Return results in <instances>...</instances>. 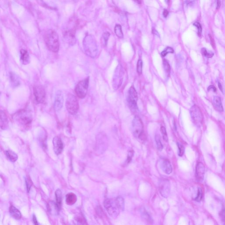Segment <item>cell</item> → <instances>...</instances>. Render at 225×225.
Wrapping results in <instances>:
<instances>
[{"mask_svg": "<svg viewBox=\"0 0 225 225\" xmlns=\"http://www.w3.org/2000/svg\"><path fill=\"white\" fill-rule=\"evenodd\" d=\"M83 44L85 54L91 58H96L98 55V48L94 37L92 35H87L84 39Z\"/></svg>", "mask_w": 225, "mask_h": 225, "instance_id": "obj_1", "label": "cell"}, {"mask_svg": "<svg viewBox=\"0 0 225 225\" xmlns=\"http://www.w3.org/2000/svg\"><path fill=\"white\" fill-rule=\"evenodd\" d=\"M13 119L19 125L28 127L32 122V114L28 110L23 109L14 114Z\"/></svg>", "mask_w": 225, "mask_h": 225, "instance_id": "obj_2", "label": "cell"}, {"mask_svg": "<svg viewBox=\"0 0 225 225\" xmlns=\"http://www.w3.org/2000/svg\"><path fill=\"white\" fill-rule=\"evenodd\" d=\"M46 45L49 50L54 52H57L60 48L59 36L54 30L48 31L45 36Z\"/></svg>", "mask_w": 225, "mask_h": 225, "instance_id": "obj_3", "label": "cell"}, {"mask_svg": "<svg viewBox=\"0 0 225 225\" xmlns=\"http://www.w3.org/2000/svg\"><path fill=\"white\" fill-rule=\"evenodd\" d=\"M132 129L133 135L136 139L143 140H145L143 125L141 118L135 116L132 123Z\"/></svg>", "mask_w": 225, "mask_h": 225, "instance_id": "obj_4", "label": "cell"}, {"mask_svg": "<svg viewBox=\"0 0 225 225\" xmlns=\"http://www.w3.org/2000/svg\"><path fill=\"white\" fill-rule=\"evenodd\" d=\"M104 206L110 216L114 218L117 217L121 210L115 199L107 198L104 202Z\"/></svg>", "mask_w": 225, "mask_h": 225, "instance_id": "obj_5", "label": "cell"}, {"mask_svg": "<svg viewBox=\"0 0 225 225\" xmlns=\"http://www.w3.org/2000/svg\"><path fill=\"white\" fill-rule=\"evenodd\" d=\"M66 106L69 113L71 115L77 114L79 108V102L77 97L72 94H69L66 99Z\"/></svg>", "mask_w": 225, "mask_h": 225, "instance_id": "obj_6", "label": "cell"}, {"mask_svg": "<svg viewBox=\"0 0 225 225\" xmlns=\"http://www.w3.org/2000/svg\"><path fill=\"white\" fill-rule=\"evenodd\" d=\"M89 77L80 81L75 87V92L80 99L85 98L87 93L89 85Z\"/></svg>", "mask_w": 225, "mask_h": 225, "instance_id": "obj_7", "label": "cell"}, {"mask_svg": "<svg viewBox=\"0 0 225 225\" xmlns=\"http://www.w3.org/2000/svg\"><path fill=\"white\" fill-rule=\"evenodd\" d=\"M123 68L121 65H118L114 71L112 79V87L114 90H118L121 87L123 79Z\"/></svg>", "mask_w": 225, "mask_h": 225, "instance_id": "obj_8", "label": "cell"}, {"mask_svg": "<svg viewBox=\"0 0 225 225\" xmlns=\"http://www.w3.org/2000/svg\"><path fill=\"white\" fill-rule=\"evenodd\" d=\"M190 114L194 124L197 126H201L203 123V116L199 106L196 105L192 106L190 109Z\"/></svg>", "mask_w": 225, "mask_h": 225, "instance_id": "obj_9", "label": "cell"}, {"mask_svg": "<svg viewBox=\"0 0 225 225\" xmlns=\"http://www.w3.org/2000/svg\"><path fill=\"white\" fill-rule=\"evenodd\" d=\"M138 100V94L133 86H131L128 91L127 101L130 109L132 111H136L137 109V102Z\"/></svg>", "mask_w": 225, "mask_h": 225, "instance_id": "obj_10", "label": "cell"}, {"mask_svg": "<svg viewBox=\"0 0 225 225\" xmlns=\"http://www.w3.org/2000/svg\"><path fill=\"white\" fill-rule=\"evenodd\" d=\"M34 94L36 101L43 103L45 100L46 92L44 88L41 85H36L34 88Z\"/></svg>", "mask_w": 225, "mask_h": 225, "instance_id": "obj_11", "label": "cell"}, {"mask_svg": "<svg viewBox=\"0 0 225 225\" xmlns=\"http://www.w3.org/2000/svg\"><path fill=\"white\" fill-rule=\"evenodd\" d=\"M160 192L162 197H168L170 193V185L168 180H162L160 182Z\"/></svg>", "mask_w": 225, "mask_h": 225, "instance_id": "obj_12", "label": "cell"}, {"mask_svg": "<svg viewBox=\"0 0 225 225\" xmlns=\"http://www.w3.org/2000/svg\"><path fill=\"white\" fill-rule=\"evenodd\" d=\"M64 97L61 91L58 90L56 92L54 101V109L56 111H59L63 106Z\"/></svg>", "mask_w": 225, "mask_h": 225, "instance_id": "obj_13", "label": "cell"}, {"mask_svg": "<svg viewBox=\"0 0 225 225\" xmlns=\"http://www.w3.org/2000/svg\"><path fill=\"white\" fill-rule=\"evenodd\" d=\"M205 173V167L204 165L202 162H199L197 164L196 168V180L197 182H203L204 179V175Z\"/></svg>", "mask_w": 225, "mask_h": 225, "instance_id": "obj_14", "label": "cell"}, {"mask_svg": "<svg viewBox=\"0 0 225 225\" xmlns=\"http://www.w3.org/2000/svg\"><path fill=\"white\" fill-rule=\"evenodd\" d=\"M54 152L57 155L61 153L63 149V144L61 139L59 137H55L53 140Z\"/></svg>", "mask_w": 225, "mask_h": 225, "instance_id": "obj_15", "label": "cell"}, {"mask_svg": "<svg viewBox=\"0 0 225 225\" xmlns=\"http://www.w3.org/2000/svg\"><path fill=\"white\" fill-rule=\"evenodd\" d=\"M8 121L7 116L4 111L0 110V128L3 130L7 129Z\"/></svg>", "mask_w": 225, "mask_h": 225, "instance_id": "obj_16", "label": "cell"}, {"mask_svg": "<svg viewBox=\"0 0 225 225\" xmlns=\"http://www.w3.org/2000/svg\"><path fill=\"white\" fill-rule=\"evenodd\" d=\"M47 207L48 212L51 215H56L59 214L60 208L56 203L52 201L49 202L48 204Z\"/></svg>", "mask_w": 225, "mask_h": 225, "instance_id": "obj_17", "label": "cell"}, {"mask_svg": "<svg viewBox=\"0 0 225 225\" xmlns=\"http://www.w3.org/2000/svg\"><path fill=\"white\" fill-rule=\"evenodd\" d=\"M9 79L11 86L14 88L17 87L20 84V80L19 76L14 72H11L9 73Z\"/></svg>", "mask_w": 225, "mask_h": 225, "instance_id": "obj_18", "label": "cell"}, {"mask_svg": "<svg viewBox=\"0 0 225 225\" xmlns=\"http://www.w3.org/2000/svg\"><path fill=\"white\" fill-rule=\"evenodd\" d=\"M161 167L162 169L166 174H169L172 172V166L168 160L166 159L163 160L161 162Z\"/></svg>", "mask_w": 225, "mask_h": 225, "instance_id": "obj_19", "label": "cell"}, {"mask_svg": "<svg viewBox=\"0 0 225 225\" xmlns=\"http://www.w3.org/2000/svg\"><path fill=\"white\" fill-rule=\"evenodd\" d=\"M21 61L23 64L26 65L30 63V57L26 50L22 49L20 51Z\"/></svg>", "mask_w": 225, "mask_h": 225, "instance_id": "obj_20", "label": "cell"}, {"mask_svg": "<svg viewBox=\"0 0 225 225\" xmlns=\"http://www.w3.org/2000/svg\"><path fill=\"white\" fill-rule=\"evenodd\" d=\"M10 214L13 218L19 220L21 218V213L20 211L13 206H11L9 209Z\"/></svg>", "mask_w": 225, "mask_h": 225, "instance_id": "obj_21", "label": "cell"}, {"mask_svg": "<svg viewBox=\"0 0 225 225\" xmlns=\"http://www.w3.org/2000/svg\"><path fill=\"white\" fill-rule=\"evenodd\" d=\"M64 38L66 42L71 45H73L76 43L75 36L73 32L69 31L65 34Z\"/></svg>", "mask_w": 225, "mask_h": 225, "instance_id": "obj_22", "label": "cell"}, {"mask_svg": "<svg viewBox=\"0 0 225 225\" xmlns=\"http://www.w3.org/2000/svg\"><path fill=\"white\" fill-rule=\"evenodd\" d=\"M213 105L214 108L216 110L220 112H223V106H222V102H221V99L219 96H214V100H213Z\"/></svg>", "mask_w": 225, "mask_h": 225, "instance_id": "obj_23", "label": "cell"}, {"mask_svg": "<svg viewBox=\"0 0 225 225\" xmlns=\"http://www.w3.org/2000/svg\"><path fill=\"white\" fill-rule=\"evenodd\" d=\"M77 196L72 193H68L66 195V203L68 205H72L77 202Z\"/></svg>", "mask_w": 225, "mask_h": 225, "instance_id": "obj_24", "label": "cell"}, {"mask_svg": "<svg viewBox=\"0 0 225 225\" xmlns=\"http://www.w3.org/2000/svg\"><path fill=\"white\" fill-rule=\"evenodd\" d=\"M6 154L8 158L12 162H16L18 159V157L17 154L11 150H7L6 151Z\"/></svg>", "mask_w": 225, "mask_h": 225, "instance_id": "obj_25", "label": "cell"}, {"mask_svg": "<svg viewBox=\"0 0 225 225\" xmlns=\"http://www.w3.org/2000/svg\"><path fill=\"white\" fill-rule=\"evenodd\" d=\"M141 215H142V218L145 221H146L147 223H152L153 220L151 218V216L149 214L148 212L145 209L143 208L141 210Z\"/></svg>", "mask_w": 225, "mask_h": 225, "instance_id": "obj_26", "label": "cell"}, {"mask_svg": "<svg viewBox=\"0 0 225 225\" xmlns=\"http://www.w3.org/2000/svg\"><path fill=\"white\" fill-rule=\"evenodd\" d=\"M55 194H56V204L60 209L62 202V194L60 190L57 189L56 191Z\"/></svg>", "mask_w": 225, "mask_h": 225, "instance_id": "obj_27", "label": "cell"}, {"mask_svg": "<svg viewBox=\"0 0 225 225\" xmlns=\"http://www.w3.org/2000/svg\"><path fill=\"white\" fill-rule=\"evenodd\" d=\"M114 31L116 35L120 39L123 38V34L122 30V26L120 25L117 24L115 26Z\"/></svg>", "mask_w": 225, "mask_h": 225, "instance_id": "obj_28", "label": "cell"}, {"mask_svg": "<svg viewBox=\"0 0 225 225\" xmlns=\"http://www.w3.org/2000/svg\"><path fill=\"white\" fill-rule=\"evenodd\" d=\"M110 34L109 32H105L103 34L102 36L101 39V43L103 47H106L107 45L108 40L109 39Z\"/></svg>", "mask_w": 225, "mask_h": 225, "instance_id": "obj_29", "label": "cell"}, {"mask_svg": "<svg viewBox=\"0 0 225 225\" xmlns=\"http://www.w3.org/2000/svg\"><path fill=\"white\" fill-rule=\"evenodd\" d=\"M155 142L157 144V148L158 150L160 151H162L163 149V146L161 142V137L160 135H156L155 137Z\"/></svg>", "mask_w": 225, "mask_h": 225, "instance_id": "obj_30", "label": "cell"}, {"mask_svg": "<svg viewBox=\"0 0 225 225\" xmlns=\"http://www.w3.org/2000/svg\"><path fill=\"white\" fill-rule=\"evenodd\" d=\"M116 201L121 211H124L125 208V202L122 197H118L116 198Z\"/></svg>", "mask_w": 225, "mask_h": 225, "instance_id": "obj_31", "label": "cell"}, {"mask_svg": "<svg viewBox=\"0 0 225 225\" xmlns=\"http://www.w3.org/2000/svg\"><path fill=\"white\" fill-rule=\"evenodd\" d=\"M202 53L203 56L208 58H211L214 56V53L213 52L208 51L205 48H202Z\"/></svg>", "mask_w": 225, "mask_h": 225, "instance_id": "obj_32", "label": "cell"}, {"mask_svg": "<svg viewBox=\"0 0 225 225\" xmlns=\"http://www.w3.org/2000/svg\"><path fill=\"white\" fill-rule=\"evenodd\" d=\"M174 52V50L173 48H171V47L166 48V49H165L161 53V55L163 56V57H165L167 55L168 53H173Z\"/></svg>", "mask_w": 225, "mask_h": 225, "instance_id": "obj_33", "label": "cell"}, {"mask_svg": "<svg viewBox=\"0 0 225 225\" xmlns=\"http://www.w3.org/2000/svg\"><path fill=\"white\" fill-rule=\"evenodd\" d=\"M161 131L163 135V138L165 142H168V137L167 133L166 130L163 126L161 127Z\"/></svg>", "mask_w": 225, "mask_h": 225, "instance_id": "obj_34", "label": "cell"}, {"mask_svg": "<svg viewBox=\"0 0 225 225\" xmlns=\"http://www.w3.org/2000/svg\"><path fill=\"white\" fill-rule=\"evenodd\" d=\"M163 63V66L165 71L168 74L170 72V66L168 61L167 60H164Z\"/></svg>", "mask_w": 225, "mask_h": 225, "instance_id": "obj_35", "label": "cell"}, {"mask_svg": "<svg viewBox=\"0 0 225 225\" xmlns=\"http://www.w3.org/2000/svg\"><path fill=\"white\" fill-rule=\"evenodd\" d=\"M178 149H179V155L180 157H182L183 155L185 152V148L180 143H177Z\"/></svg>", "mask_w": 225, "mask_h": 225, "instance_id": "obj_36", "label": "cell"}, {"mask_svg": "<svg viewBox=\"0 0 225 225\" xmlns=\"http://www.w3.org/2000/svg\"><path fill=\"white\" fill-rule=\"evenodd\" d=\"M142 68H143V62L142 60H139L137 64V71L139 74H141L142 73Z\"/></svg>", "mask_w": 225, "mask_h": 225, "instance_id": "obj_37", "label": "cell"}, {"mask_svg": "<svg viewBox=\"0 0 225 225\" xmlns=\"http://www.w3.org/2000/svg\"><path fill=\"white\" fill-rule=\"evenodd\" d=\"M202 189L199 188L198 189V193H197V197L195 199V201L197 202H200L202 201Z\"/></svg>", "mask_w": 225, "mask_h": 225, "instance_id": "obj_38", "label": "cell"}, {"mask_svg": "<svg viewBox=\"0 0 225 225\" xmlns=\"http://www.w3.org/2000/svg\"><path fill=\"white\" fill-rule=\"evenodd\" d=\"M193 26L197 27L198 29V34L199 36H201L202 32V27L200 23L196 22L193 24Z\"/></svg>", "mask_w": 225, "mask_h": 225, "instance_id": "obj_39", "label": "cell"}, {"mask_svg": "<svg viewBox=\"0 0 225 225\" xmlns=\"http://www.w3.org/2000/svg\"><path fill=\"white\" fill-rule=\"evenodd\" d=\"M26 188H27V190L28 192H29V190H30V188H31V182L30 180H29L28 179H26Z\"/></svg>", "mask_w": 225, "mask_h": 225, "instance_id": "obj_40", "label": "cell"}, {"mask_svg": "<svg viewBox=\"0 0 225 225\" xmlns=\"http://www.w3.org/2000/svg\"><path fill=\"white\" fill-rule=\"evenodd\" d=\"M133 155V152L132 151H129L128 153V156L127 160L126 162L128 164L131 161V158H132V156Z\"/></svg>", "mask_w": 225, "mask_h": 225, "instance_id": "obj_41", "label": "cell"}, {"mask_svg": "<svg viewBox=\"0 0 225 225\" xmlns=\"http://www.w3.org/2000/svg\"><path fill=\"white\" fill-rule=\"evenodd\" d=\"M195 0H186V3L187 5L190 6L193 5L195 4Z\"/></svg>", "mask_w": 225, "mask_h": 225, "instance_id": "obj_42", "label": "cell"}, {"mask_svg": "<svg viewBox=\"0 0 225 225\" xmlns=\"http://www.w3.org/2000/svg\"><path fill=\"white\" fill-rule=\"evenodd\" d=\"M208 90H212L214 92L216 91V88L213 85H210L208 87Z\"/></svg>", "mask_w": 225, "mask_h": 225, "instance_id": "obj_43", "label": "cell"}, {"mask_svg": "<svg viewBox=\"0 0 225 225\" xmlns=\"http://www.w3.org/2000/svg\"><path fill=\"white\" fill-rule=\"evenodd\" d=\"M33 221H34V224L39 225V223H38V221H37V219H36V217L35 215H33Z\"/></svg>", "mask_w": 225, "mask_h": 225, "instance_id": "obj_44", "label": "cell"}, {"mask_svg": "<svg viewBox=\"0 0 225 225\" xmlns=\"http://www.w3.org/2000/svg\"><path fill=\"white\" fill-rule=\"evenodd\" d=\"M168 11L167 10H166V9H165L163 11L164 17H165V18H166V17H167V16H168Z\"/></svg>", "mask_w": 225, "mask_h": 225, "instance_id": "obj_45", "label": "cell"}, {"mask_svg": "<svg viewBox=\"0 0 225 225\" xmlns=\"http://www.w3.org/2000/svg\"><path fill=\"white\" fill-rule=\"evenodd\" d=\"M218 86H219L220 90H221V91H223V87H222V85L221 84V83H220V82H219V83H218Z\"/></svg>", "mask_w": 225, "mask_h": 225, "instance_id": "obj_46", "label": "cell"}, {"mask_svg": "<svg viewBox=\"0 0 225 225\" xmlns=\"http://www.w3.org/2000/svg\"><path fill=\"white\" fill-rule=\"evenodd\" d=\"M220 6V1H218V4H217V8H219Z\"/></svg>", "mask_w": 225, "mask_h": 225, "instance_id": "obj_47", "label": "cell"}, {"mask_svg": "<svg viewBox=\"0 0 225 225\" xmlns=\"http://www.w3.org/2000/svg\"><path fill=\"white\" fill-rule=\"evenodd\" d=\"M134 1H135V2H137L139 4H140V3H141L140 0H134Z\"/></svg>", "mask_w": 225, "mask_h": 225, "instance_id": "obj_48", "label": "cell"}, {"mask_svg": "<svg viewBox=\"0 0 225 225\" xmlns=\"http://www.w3.org/2000/svg\"><path fill=\"white\" fill-rule=\"evenodd\" d=\"M165 2H166V3L168 4L169 3L170 0H165Z\"/></svg>", "mask_w": 225, "mask_h": 225, "instance_id": "obj_49", "label": "cell"}]
</instances>
